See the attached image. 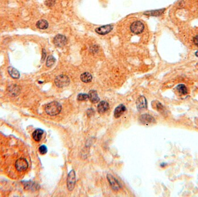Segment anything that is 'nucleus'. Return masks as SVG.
I'll return each instance as SVG.
<instances>
[{
  "instance_id": "1",
  "label": "nucleus",
  "mask_w": 198,
  "mask_h": 197,
  "mask_svg": "<svg viewBox=\"0 0 198 197\" xmlns=\"http://www.w3.org/2000/svg\"><path fill=\"white\" fill-rule=\"evenodd\" d=\"M45 110L48 115L50 116H56L60 113L61 106L59 102L53 101L46 105Z\"/></svg>"
},
{
  "instance_id": "2",
  "label": "nucleus",
  "mask_w": 198,
  "mask_h": 197,
  "mask_svg": "<svg viewBox=\"0 0 198 197\" xmlns=\"http://www.w3.org/2000/svg\"><path fill=\"white\" fill-rule=\"evenodd\" d=\"M55 83L56 86L58 88H64L69 85L70 79L67 75H60L56 78Z\"/></svg>"
},
{
  "instance_id": "3",
  "label": "nucleus",
  "mask_w": 198,
  "mask_h": 197,
  "mask_svg": "<svg viewBox=\"0 0 198 197\" xmlns=\"http://www.w3.org/2000/svg\"><path fill=\"white\" fill-rule=\"evenodd\" d=\"M75 172L74 170L70 171L68 174L67 179V188L69 191H73L75 187V183H76V178H75Z\"/></svg>"
},
{
  "instance_id": "4",
  "label": "nucleus",
  "mask_w": 198,
  "mask_h": 197,
  "mask_svg": "<svg viewBox=\"0 0 198 197\" xmlns=\"http://www.w3.org/2000/svg\"><path fill=\"white\" fill-rule=\"evenodd\" d=\"M15 167L17 171L19 172L25 171L29 167L28 162L26 159L24 158H20L16 161Z\"/></svg>"
},
{
  "instance_id": "5",
  "label": "nucleus",
  "mask_w": 198,
  "mask_h": 197,
  "mask_svg": "<svg viewBox=\"0 0 198 197\" xmlns=\"http://www.w3.org/2000/svg\"><path fill=\"white\" fill-rule=\"evenodd\" d=\"M144 29V24L140 21H136L134 22L130 26V30L133 34H139Z\"/></svg>"
},
{
  "instance_id": "6",
  "label": "nucleus",
  "mask_w": 198,
  "mask_h": 197,
  "mask_svg": "<svg viewBox=\"0 0 198 197\" xmlns=\"http://www.w3.org/2000/svg\"><path fill=\"white\" fill-rule=\"evenodd\" d=\"M53 43L56 46L61 48L64 46L67 43V38L63 35L58 34L54 38Z\"/></svg>"
},
{
  "instance_id": "7",
  "label": "nucleus",
  "mask_w": 198,
  "mask_h": 197,
  "mask_svg": "<svg viewBox=\"0 0 198 197\" xmlns=\"http://www.w3.org/2000/svg\"><path fill=\"white\" fill-rule=\"evenodd\" d=\"M113 29V26L111 24H108L98 27L95 29L96 32L100 35H106L110 32Z\"/></svg>"
},
{
  "instance_id": "8",
  "label": "nucleus",
  "mask_w": 198,
  "mask_h": 197,
  "mask_svg": "<svg viewBox=\"0 0 198 197\" xmlns=\"http://www.w3.org/2000/svg\"><path fill=\"white\" fill-rule=\"evenodd\" d=\"M107 179L108 182L110 183V186L113 190L118 191L121 189V185L117 180L111 175H107Z\"/></svg>"
},
{
  "instance_id": "9",
  "label": "nucleus",
  "mask_w": 198,
  "mask_h": 197,
  "mask_svg": "<svg viewBox=\"0 0 198 197\" xmlns=\"http://www.w3.org/2000/svg\"><path fill=\"white\" fill-rule=\"evenodd\" d=\"M140 121L143 124L148 125L155 123V119L150 115L144 114L140 117Z\"/></svg>"
},
{
  "instance_id": "10",
  "label": "nucleus",
  "mask_w": 198,
  "mask_h": 197,
  "mask_svg": "<svg viewBox=\"0 0 198 197\" xmlns=\"http://www.w3.org/2000/svg\"><path fill=\"white\" fill-rule=\"evenodd\" d=\"M136 105H137V109L139 110H143L146 109L147 107L146 98L143 96L140 97L136 101Z\"/></svg>"
},
{
  "instance_id": "11",
  "label": "nucleus",
  "mask_w": 198,
  "mask_h": 197,
  "mask_svg": "<svg viewBox=\"0 0 198 197\" xmlns=\"http://www.w3.org/2000/svg\"><path fill=\"white\" fill-rule=\"evenodd\" d=\"M109 109V104L106 101H102L100 102L97 106L98 112L100 113H104L106 112Z\"/></svg>"
},
{
  "instance_id": "12",
  "label": "nucleus",
  "mask_w": 198,
  "mask_h": 197,
  "mask_svg": "<svg viewBox=\"0 0 198 197\" xmlns=\"http://www.w3.org/2000/svg\"><path fill=\"white\" fill-rule=\"evenodd\" d=\"M88 95H89V99L93 103L99 102L100 100V98L95 90H90L89 93Z\"/></svg>"
},
{
  "instance_id": "13",
  "label": "nucleus",
  "mask_w": 198,
  "mask_h": 197,
  "mask_svg": "<svg viewBox=\"0 0 198 197\" xmlns=\"http://www.w3.org/2000/svg\"><path fill=\"white\" fill-rule=\"evenodd\" d=\"M126 107L124 105H119L116 108L114 111V116L116 118H119L122 116V115L126 111Z\"/></svg>"
},
{
  "instance_id": "14",
  "label": "nucleus",
  "mask_w": 198,
  "mask_h": 197,
  "mask_svg": "<svg viewBox=\"0 0 198 197\" xmlns=\"http://www.w3.org/2000/svg\"><path fill=\"white\" fill-rule=\"evenodd\" d=\"M165 9H161L158 10H154V11H149L144 13V15L151 16H159L163 14L165 12Z\"/></svg>"
},
{
  "instance_id": "15",
  "label": "nucleus",
  "mask_w": 198,
  "mask_h": 197,
  "mask_svg": "<svg viewBox=\"0 0 198 197\" xmlns=\"http://www.w3.org/2000/svg\"><path fill=\"white\" fill-rule=\"evenodd\" d=\"M8 72L9 73L10 76L14 79H19L20 77V73L19 72L12 66H9L8 69Z\"/></svg>"
},
{
  "instance_id": "16",
  "label": "nucleus",
  "mask_w": 198,
  "mask_h": 197,
  "mask_svg": "<svg viewBox=\"0 0 198 197\" xmlns=\"http://www.w3.org/2000/svg\"><path fill=\"white\" fill-rule=\"evenodd\" d=\"M43 134H44V131L42 130L37 129L33 133V138L37 142L40 141L42 138Z\"/></svg>"
},
{
  "instance_id": "17",
  "label": "nucleus",
  "mask_w": 198,
  "mask_h": 197,
  "mask_svg": "<svg viewBox=\"0 0 198 197\" xmlns=\"http://www.w3.org/2000/svg\"><path fill=\"white\" fill-rule=\"evenodd\" d=\"M9 92L11 94L13 95V96H16V95H18L20 93V88L17 85H12L9 88V90H8Z\"/></svg>"
},
{
  "instance_id": "18",
  "label": "nucleus",
  "mask_w": 198,
  "mask_h": 197,
  "mask_svg": "<svg viewBox=\"0 0 198 197\" xmlns=\"http://www.w3.org/2000/svg\"><path fill=\"white\" fill-rule=\"evenodd\" d=\"M81 80L84 83H89L92 80V76L89 72L83 73L81 75Z\"/></svg>"
},
{
  "instance_id": "19",
  "label": "nucleus",
  "mask_w": 198,
  "mask_h": 197,
  "mask_svg": "<svg viewBox=\"0 0 198 197\" xmlns=\"http://www.w3.org/2000/svg\"><path fill=\"white\" fill-rule=\"evenodd\" d=\"M36 26H37V28L39 29H45L48 27L49 24L46 20L42 19V20H40L38 21L36 24Z\"/></svg>"
},
{
  "instance_id": "20",
  "label": "nucleus",
  "mask_w": 198,
  "mask_h": 197,
  "mask_svg": "<svg viewBox=\"0 0 198 197\" xmlns=\"http://www.w3.org/2000/svg\"><path fill=\"white\" fill-rule=\"evenodd\" d=\"M176 89L177 90V91H178V93H180L182 95H185V94H187L188 93L187 88H186V86L184 85H183V84L178 85L176 87Z\"/></svg>"
},
{
  "instance_id": "21",
  "label": "nucleus",
  "mask_w": 198,
  "mask_h": 197,
  "mask_svg": "<svg viewBox=\"0 0 198 197\" xmlns=\"http://www.w3.org/2000/svg\"><path fill=\"white\" fill-rule=\"evenodd\" d=\"M55 61H56L55 58L52 56H49L46 60V66L48 67H51L55 64Z\"/></svg>"
},
{
  "instance_id": "22",
  "label": "nucleus",
  "mask_w": 198,
  "mask_h": 197,
  "mask_svg": "<svg viewBox=\"0 0 198 197\" xmlns=\"http://www.w3.org/2000/svg\"><path fill=\"white\" fill-rule=\"evenodd\" d=\"M77 99L81 101H86L89 99V95L86 94H80L77 96Z\"/></svg>"
},
{
  "instance_id": "23",
  "label": "nucleus",
  "mask_w": 198,
  "mask_h": 197,
  "mask_svg": "<svg viewBox=\"0 0 198 197\" xmlns=\"http://www.w3.org/2000/svg\"><path fill=\"white\" fill-rule=\"evenodd\" d=\"M39 152L41 154H45L47 153V147L45 145H42L39 147Z\"/></svg>"
},
{
  "instance_id": "24",
  "label": "nucleus",
  "mask_w": 198,
  "mask_h": 197,
  "mask_svg": "<svg viewBox=\"0 0 198 197\" xmlns=\"http://www.w3.org/2000/svg\"><path fill=\"white\" fill-rule=\"evenodd\" d=\"M155 107H156V110H158L159 111V112L163 111V110H164V107H163V106L162 105L161 103H160V102H156V105H155Z\"/></svg>"
},
{
  "instance_id": "25",
  "label": "nucleus",
  "mask_w": 198,
  "mask_h": 197,
  "mask_svg": "<svg viewBox=\"0 0 198 197\" xmlns=\"http://www.w3.org/2000/svg\"><path fill=\"white\" fill-rule=\"evenodd\" d=\"M55 2V0H46V5L49 6V7H51L52 5H54Z\"/></svg>"
},
{
  "instance_id": "26",
  "label": "nucleus",
  "mask_w": 198,
  "mask_h": 197,
  "mask_svg": "<svg viewBox=\"0 0 198 197\" xmlns=\"http://www.w3.org/2000/svg\"><path fill=\"white\" fill-rule=\"evenodd\" d=\"M193 43H194V44L195 45H196V46H198V35L194 37V38H193Z\"/></svg>"
},
{
  "instance_id": "27",
  "label": "nucleus",
  "mask_w": 198,
  "mask_h": 197,
  "mask_svg": "<svg viewBox=\"0 0 198 197\" xmlns=\"http://www.w3.org/2000/svg\"><path fill=\"white\" fill-rule=\"evenodd\" d=\"M46 56V53L45 51V49L42 50V61H44V60L45 59V57Z\"/></svg>"
},
{
  "instance_id": "28",
  "label": "nucleus",
  "mask_w": 198,
  "mask_h": 197,
  "mask_svg": "<svg viewBox=\"0 0 198 197\" xmlns=\"http://www.w3.org/2000/svg\"><path fill=\"white\" fill-rule=\"evenodd\" d=\"M195 56H196V57H198V51H196V53H195Z\"/></svg>"
},
{
  "instance_id": "29",
  "label": "nucleus",
  "mask_w": 198,
  "mask_h": 197,
  "mask_svg": "<svg viewBox=\"0 0 198 197\" xmlns=\"http://www.w3.org/2000/svg\"><path fill=\"white\" fill-rule=\"evenodd\" d=\"M166 165V164H164V163H162V164H161V167H165V165Z\"/></svg>"
}]
</instances>
